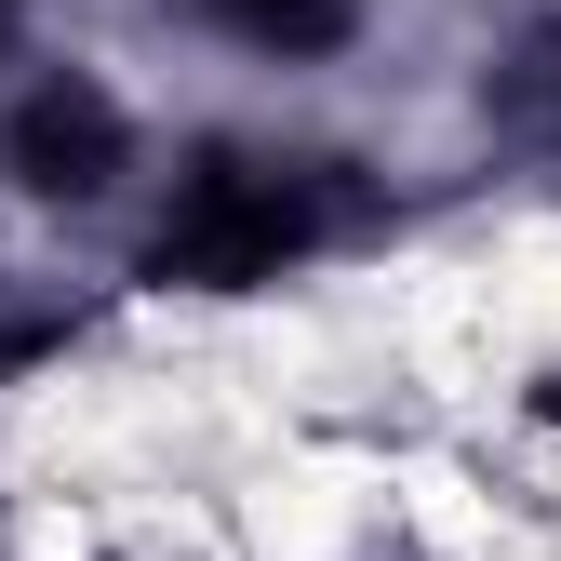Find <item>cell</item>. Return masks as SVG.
<instances>
[{
	"label": "cell",
	"instance_id": "1",
	"mask_svg": "<svg viewBox=\"0 0 561 561\" xmlns=\"http://www.w3.org/2000/svg\"><path fill=\"white\" fill-rule=\"evenodd\" d=\"M362 228V187H347V161H308V148H241V134H215V148H187L174 187H161V228H148V267L161 295H267L280 267H308L321 241Z\"/></svg>",
	"mask_w": 561,
	"mask_h": 561
},
{
	"label": "cell",
	"instance_id": "2",
	"mask_svg": "<svg viewBox=\"0 0 561 561\" xmlns=\"http://www.w3.org/2000/svg\"><path fill=\"white\" fill-rule=\"evenodd\" d=\"M0 174H14L27 201H107L134 174V107L94 81V67H41V81L0 107Z\"/></svg>",
	"mask_w": 561,
	"mask_h": 561
},
{
	"label": "cell",
	"instance_id": "3",
	"mask_svg": "<svg viewBox=\"0 0 561 561\" xmlns=\"http://www.w3.org/2000/svg\"><path fill=\"white\" fill-rule=\"evenodd\" d=\"M241 54H280V67H308V54H347L362 41V14L375 0H201Z\"/></svg>",
	"mask_w": 561,
	"mask_h": 561
},
{
	"label": "cell",
	"instance_id": "4",
	"mask_svg": "<svg viewBox=\"0 0 561 561\" xmlns=\"http://www.w3.org/2000/svg\"><path fill=\"white\" fill-rule=\"evenodd\" d=\"M508 107H548V121H561V27H548L522 67H508Z\"/></svg>",
	"mask_w": 561,
	"mask_h": 561
},
{
	"label": "cell",
	"instance_id": "5",
	"mask_svg": "<svg viewBox=\"0 0 561 561\" xmlns=\"http://www.w3.org/2000/svg\"><path fill=\"white\" fill-rule=\"evenodd\" d=\"M54 334H67V321H0V375H14V362H41Z\"/></svg>",
	"mask_w": 561,
	"mask_h": 561
},
{
	"label": "cell",
	"instance_id": "6",
	"mask_svg": "<svg viewBox=\"0 0 561 561\" xmlns=\"http://www.w3.org/2000/svg\"><path fill=\"white\" fill-rule=\"evenodd\" d=\"M535 414H548V428H561V362H548V375H535Z\"/></svg>",
	"mask_w": 561,
	"mask_h": 561
},
{
	"label": "cell",
	"instance_id": "7",
	"mask_svg": "<svg viewBox=\"0 0 561 561\" xmlns=\"http://www.w3.org/2000/svg\"><path fill=\"white\" fill-rule=\"evenodd\" d=\"M14 14H27V0H0V41H14Z\"/></svg>",
	"mask_w": 561,
	"mask_h": 561
}]
</instances>
